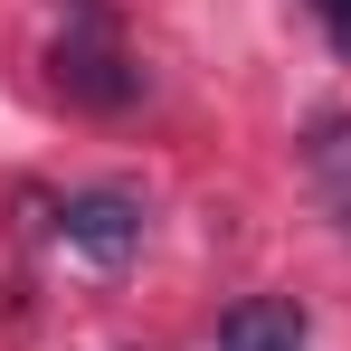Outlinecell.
<instances>
[{"label":"cell","instance_id":"cell-3","mask_svg":"<svg viewBox=\"0 0 351 351\" xmlns=\"http://www.w3.org/2000/svg\"><path fill=\"white\" fill-rule=\"evenodd\" d=\"M58 86L76 95V105H123V95H133V76L114 66V48H105L95 19H86L76 38H58Z\"/></svg>","mask_w":351,"mask_h":351},{"label":"cell","instance_id":"cell-5","mask_svg":"<svg viewBox=\"0 0 351 351\" xmlns=\"http://www.w3.org/2000/svg\"><path fill=\"white\" fill-rule=\"evenodd\" d=\"M313 10H323V19H332V10H342V0H313Z\"/></svg>","mask_w":351,"mask_h":351},{"label":"cell","instance_id":"cell-2","mask_svg":"<svg viewBox=\"0 0 351 351\" xmlns=\"http://www.w3.org/2000/svg\"><path fill=\"white\" fill-rule=\"evenodd\" d=\"M219 351H304V304L294 294H247L219 313Z\"/></svg>","mask_w":351,"mask_h":351},{"label":"cell","instance_id":"cell-4","mask_svg":"<svg viewBox=\"0 0 351 351\" xmlns=\"http://www.w3.org/2000/svg\"><path fill=\"white\" fill-rule=\"evenodd\" d=\"M332 48H342V58H351V0H342V10H332Z\"/></svg>","mask_w":351,"mask_h":351},{"label":"cell","instance_id":"cell-1","mask_svg":"<svg viewBox=\"0 0 351 351\" xmlns=\"http://www.w3.org/2000/svg\"><path fill=\"white\" fill-rule=\"evenodd\" d=\"M58 237L76 256H95V266H123L143 247V199L133 190H66L58 199Z\"/></svg>","mask_w":351,"mask_h":351}]
</instances>
